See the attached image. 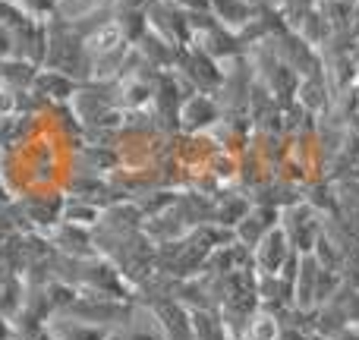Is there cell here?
Segmentation results:
<instances>
[{"label":"cell","mask_w":359,"mask_h":340,"mask_svg":"<svg viewBox=\"0 0 359 340\" xmlns=\"http://www.w3.org/2000/svg\"><path fill=\"white\" fill-rule=\"evenodd\" d=\"M278 337V328H274L271 318H259L252 325V340H274Z\"/></svg>","instance_id":"cell-1"},{"label":"cell","mask_w":359,"mask_h":340,"mask_svg":"<svg viewBox=\"0 0 359 340\" xmlns=\"http://www.w3.org/2000/svg\"><path fill=\"white\" fill-rule=\"evenodd\" d=\"M92 44H95V50H107V48H114V44H117V32H114V29L98 32V35L92 38Z\"/></svg>","instance_id":"cell-2"}]
</instances>
